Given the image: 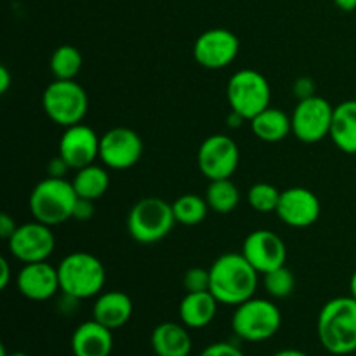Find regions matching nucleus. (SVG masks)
Here are the masks:
<instances>
[{
    "label": "nucleus",
    "mask_w": 356,
    "mask_h": 356,
    "mask_svg": "<svg viewBox=\"0 0 356 356\" xmlns=\"http://www.w3.org/2000/svg\"><path fill=\"white\" fill-rule=\"evenodd\" d=\"M226 96L232 111L245 120H252L257 113L270 106L271 87L263 73L243 68L229 76Z\"/></svg>",
    "instance_id": "nucleus-8"
},
{
    "label": "nucleus",
    "mask_w": 356,
    "mask_h": 356,
    "mask_svg": "<svg viewBox=\"0 0 356 356\" xmlns=\"http://www.w3.org/2000/svg\"><path fill=\"white\" fill-rule=\"evenodd\" d=\"M79 198L72 181L66 177H45L38 181L30 193L28 207L35 221L58 226L70 221Z\"/></svg>",
    "instance_id": "nucleus-4"
},
{
    "label": "nucleus",
    "mask_w": 356,
    "mask_h": 356,
    "mask_svg": "<svg viewBox=\"0 0 356 356\" xmlns=\"http://www.w3.org/2000/svg\"><path fill=\"white\" fill-rule=\"evenodd\" d=\"M0 356H30V355H26V353H21V351H16V353H10V355H7V351H6V348H0Z\"/></svg>",
    "instance_id": "nucleus-41"
},
{
    "label": "nucleus",
    "mask_w": 356,
    "mask_h": 356,
    "mask_svg": "<svg viewBox=\"0 0 356 356\" xmlns=\"http://www.w3.org/2000/svg\"><path fill=\"white\" fill-rule=\"evenodd\" d=\"M205 200H207L211 211L218 212V214H229L238 207V186L233 183L232 177L209 181V186L205 190Z\"/></svg>",
    "instance_id": "nucleus-25"
},
{
    "label": "nucleus",
    "mask_w": 356,
    "mask_h": 356,
    "mask_svg": "<svg viewBox=\"0 0 356 356\" xmlns=\"http://www.w3.org/2000/svg\"><path fill=\"white\" fill-rule=\"evenodd\" d=\"M191 337L184 323L163 322L152 332V348L156 356H190Z\"/></svg>",
    "instance_id": "nucleus-20"
},
{
    "label": "nucleus",
    "mask_w": 356,
    "mask_h": 356,
    "mask_svg": "<svg viewBox=\"0 0 356 356\" xmlns=\"http://www.w3.org/2000/svg\"><path fill=\"white\" fill-rule=\"evenodd\" d=\"M10 72L7 70V66H0V92L6 94L10 87Z\"/></svg>",
    "instance_id": "nucleus-37"
},
{
    "label": "nucleus",
    "mask_w": 356,
    "mask_h": 356,
    "mask_svg": "<svg viewBox=\"0 0 356 356\" xmlns=\"http://www.w3.org/2000/svg\"><path fill=\"white\" fill-rule=\"evenodd\" d=\"M68 170H72L68 167V163L65 162V160L61 159V156H56V159H52L51 162H49V167H47V172L51 177H65L66 172Z\"/></svg>",
    "instance_id": "nucleus-34"
},
{
    "label": "nucleus",
    "mask_w": 356,
    "mask_h": 356,
    "mask_svg": "<svg viewBox=\"0 0 356 356\" xmlns=\"http://www.w3.org/2000/svg\"><path fill=\"white\" fill-rule=\"evenodd\" d=\"M51 228L52 226L38 222L35 219L17 226L13 236L7 240L10 256L23 264L47 261L56 247V236Z\"/></svg>",
    "instance_id": "nucleus-10"
},
{
    "label": "nucleus",
    "mask_w": 356,
    "mask_h": 356,
    "mask_svg": "<svg viewBox=\"0 0 356 356\" xmlns=\"http://www.w3.org/2000/svg\"><path fill=\"white\" fill-rule=\"evenodd\" d=\"M316 334L330 355L344 356L356 351V299L334 298L318 313Z\"/></svg>",
    "instance_id": "nucleus-2"
},
{
    "label": "nucleus",
    "mask_w": 356,
    "mask_h": 356,
    "mask_svg": "<svg viewBox=\"0 0 356 356\" xmlns=\"http://www.w3.org/2000/svg\"><path fill=\"white\" fill-rule=\"evenodd\" d=\"M218 305L219 301L211 291L186 292L183 301L179 302L181 323H184L188 329H204L216 318Z\"/></svg>",
    "instance_id": "nucleus-21"
},
{
    "label": "nucleus",
    "mask_w": 356,
    "mask_h": 356,
    "mask_svg": "<svg viewBox=\"0 0 356 356\" xmlns=\"http://www.w3.org/2000/svg\"><path fill=\"white\" fill-rule=\"evenodd\" d=\"M17 291L30 301H47L54 298L59 289L58 268L47 261L23 264L16 278Z\"/></svg>",
    "instance_id": "nucleus-17"
},
{
    "label": "nucleus",
    "mask_w": 356,
    "mask_h": 356,
    "mask_svg": "<svg viewBox=\"0 0 356 356\" xmlns=\"http://www.w3.org/2000/svg\"><path fill=\"white\" fill-rule=\"evenodd\" d=\"M176 225L172 204L159 197L141 198L127 216V232L138 243H156L165 238Z\"/></svg>",
    "instance_id": "nucleus-5"
},
{
    "label": "nucleus",
    "mask_w": 356,
    "mask_h": 356,
    "mask_svg": "<svg viewBox=\"0 0 356 356\" xmlns=\"http://www.w3.org/2000/svg\"><path fill=\"white\" fill-rule=\"evenodd\" d=\"M72 351L75 356H110L113 351V330L94 318L87 320L73 332Z\"/></svg>",
    "instance_id": "nucleus-18"
},
{
    "label": "nucleus",
    "mask_w": 356,
    "mask_h": 356,
    "mask_svg": "<svg viewBox=\"0 0 356 356\" xmlns=\"http://www.w3.org/2000/svg\"><path fill=\"white\" fill-rule=\"evenodd\" d=\"M350 296L356 299V270L353 271V275H351L350 278Z\"/></svg>",
    "instance_id": "nucleus-40"
},
{
    "label": "nucleus",
    "mask_w": 356,
    "mask_h": 356,
    "mask_svg": "<svg viewBox=\"0 0 356 356\" xmlns=\"http://www.w3.org/2000/svg\"><path fill=\"white\" fill-rule=\"evenodd\" d=\"M334 3L344 13H351L356 9V0H334Z\"/></svg>",
    "instance_id": "nucleus-38"
},
{
    "label": "nucleus",
    "mask_w": 356,
    "mask_h": 356,
    "mask_svg": "<svg viewBox=\"0 0 356 356\" xmlns=\"http://www.w3.org/2000/svg\"><path fill=\"white\" fill-rule=\"evenodd\" d=\"M143 139L129 127H113L99 139V160L106 169L125 170L141 160Z\"/></svg>",
    "instance_id": "nucleus-12"
},
{
    "label": "nucleus",
    "mask_w": 356,
    "mask_h": 356,
    "mask_svg": "<svg viewBox=\"0 0 356 356\" xmlns=\"http://www.w3.org/2000/svg\"><path fill=\"white\" fill-rule=\"evenodd\" d=\"M273 356H309V355H306L305 351H301V350L287 348V350H280V351H278V353H275Z\"/></svg>",
    "instance_id": "nucleus-39"
},
{
    "label": "nucleus",
    "mask_w": 356,
    "mask_h": 356,
    "mask_svg": "<svg viewBox=\"0 0 356 356\" xmlns=\"http://www.w3.org/2000/svg\"><path fill=\"white\" fill-rule=\"evenodd\" d=\"M282 327V313L273 301L250 298L235 306L232 329L236 337L249 343H263L271 339Z\"/></svg>",
    "instance_id": "nucleus-6"
},
{
    "label": "nucleus",
    "mask_w": 356,
    "mask_h": 356,
    "mask_svg": "<svg viewBox=\"0 0 356 356\" xmlns=\"http://www.w3.org/2000/svg\"><path fill=\"white\" fill-rule=\"evenodd\" d=\"M334 106L322 96L301 99L292 113V134L302 143H318L330 134Z\"/></svg>",
    "instance_id": "nucleus-9"
},
{
    "label": "nucleus",
    "mask_w": 356,
    "mask_h": 356,
    "mask_svg": "<svg viewBox=\"0 0 356 356\" xmlns=\"http://www.w3.org/2000/svg\"><path fill=\"white\" fill-rule=\"evenodd\" d=\"M198 356H245L232 343H214L205 348Z\"/></svg>",
    "instance_id": "nucleus-32"
},
{
    "label": "nucleus",
    "mask_w": 356,
    "mask_h": 356,
    "mask_svg": "<svg viewBox=\"0 0 356 356\" xmlns=\"http://www.w3.org/2000/svg\"><path fill=\"white\" fill-rule=\"evenodd\" d=\"M59 289L73 301L90 299L101 294L106 282V270L94 254L72 252L59 261Z\"/></svg>",
    "instance_id": "nucleus-3"
},
{
    "label": "nucleus",
    "mask_w": 356,
    "mask_h": 356,
    "mask_svg": "<svg viewBox=\"0 0 356 356\" xmlns=\"http://www.w3.org/2000/svg\"><path fill=\"white\" fill-rule=\"evenodd\" d=\"M249 122L254 136L264 143H278L292 132V118L273 106H268Z\"/></svg>",
    "instance_id": "nucleus-23"
},
{
    "label": "nucleus",
    "mask_w": 356,
    "mask_h": 356,
    "mask_svg": "<svg viewBox=\"0 0 356 356\" xmlns=\"http://www.w3.org/2000/svg\"><path fill=\"white\" fill-rule=\"evenodd\" d=\"M83 58L82 52L73 45H61L51 54L49 68L54 79L58 80H75L82 70Z\"/></svg>",
    "instance_id": "nucleus-26"
},
{
    "label": "nucleus",
    "mask_w": 356,
    "mask_h": 356,
    "mask_svg": "<svg viewBox=\"0 0 356 356\" xmlns=\"http://www.w3.org/2000/svg\"><path fill=\"white\" fill-rule=\"evenodd\" d=\"M99 139L101 136L83 122L65 127L59 139V156L73 170L96 163L99 159Z\"/></svg>",
    "instance_id": "nucleus-14"
},
{
    "label": "nucleus",
    "mask_w": 356,
    "mask_h": 356,
    "mask_svg": "<svg viewBox=\"0 0 356 356\" xmlns=\"http://www.w3.org/2000/svg\"><path fill=\"white\" fill-rule=\"evenodd\" d=\"M264 277V289L268 294L275 299H285L294 292L296 278L294 273L287 266H280L277 270H271L263 275Z\"/></svg>",
    "instance_id": "nucleus-28"
},
{
    "label": "nucleus",
    "mask_w": 356,
    "mask_h": 356,
    "mask_svg": "<svg viewBox=\"0 0 356 356\" xmlns=\"http://www.w3.org/2000/svg\"><path fill=\"white\" fill-rule=\"evenodd\" d=\"M42 108L54 124L61 127L80 124L89 110L86 89L75 80H58L49 83L42 94Z\"/></svg>",
    "instance_id": "nucleus-7"
},
{
    "label": "nucleus",
    "mask_w": 356,
    "mask_h": 356,
    "mask_svg": "<svg viewBox=\"0 0 356 356\" xmlns=\"http://www.w3.org/2000/svg\"><path fill=\"white\" fill-rule=\"evenodd\" d=\"M72 184L80 198H89V200L96 202L110 188V176H108V170L104 167L90 163V165L76 170Z\"/></svg>",
    "instance_id": "nucleus-24"
},
{
    "label": "nucleus",
    "mask_w": 356,
    "mask_h": 356,
    "mask_svg": "<svg viewBox=\"0 0 356 356\" xmlns=\"http://www.w3.org/2000/svg\"><path fill=\"white\" fill-rule=\"evenodd\" d=\"M132 312L134 305L125 292L110 291L97 296L92 306V318L110 330H117L131 320Z\"/></svg>",
    "instance_id": "nucleus-19"
},
{
    "label": "nucleus",
    "mask_w": 356,
    "mask_h": 356,
    "mask_svg": "<svg viewBox=\"0 0 356 356\" xmlns=\"http://www.w3.org/2000/svg\"><path fill=\"white\" fill-rule=\"evenodd\" d=\"M17 225L14 222V219L10 218L9 214H0V236H2L3 240H9L10 236H13V233L16 232Z\"/></svg>",
    "instance_id": "nucleus-35"
},
{
    "label": "nucleus",
    "mask_w": 356,
    "mask_h": 356,
    "mask_svg": "<svg viewBox=\"0 0 356 356\" xmlns=\"http://www.w3.org/2000/svg\"><path fill=\"white\" fill-rule=\"evenodd\" d=\"M198 169L212 179H228L235 174L240 162L238 145L229 136L212 134L198 148Z\"/></svg>",
    "instance_id": "nucleus-11"
},
{
    "label": "nucleus",
    "mask_w": 356,
    "mask_h": 356,
    "mask_svg": "<svg viewBox=\"0 0 356 356\" xmlns=\"http://www.w3.org/2000/svg\"><path fill=\"white\" fill-rule=\"evenodd\" d=\"M322 212L318 197L302 186L287 188L282 191L277 216L291 228H308L315 225Z\"/></svg>",
    "instance_id": "nucleus-16"
},
{
    "label": "nucleus",
    "mask_w": 356,
    "mask_h": 356,
    "mask_svg": "<svg viewBox=\"0 0 356 356\" xmlns=\"http://www.w3.org/2000/svg\"><path fill=\"white\" fill-rule=\"evenodd\" d=\"M183 285L186 292H207L211 291V271L205 268H190L184 273Z\"/></svg>",
    "instance_id": "nucleus-30"
},
{
    "label": "nucleus",
    "mask_w": 356,
    "mask_h": 356,
    "mask_svg": "<svg viewBox=\"0 0 356 356\" xmlns=\"http://www.w3.org/2000/svg\"><path fill=\"white\" fill-rule=\"evenodd\" d=\"M211 292L219 305L238 306L254 298L259 273L243 254L228 252L219 256L209 268Z\"/></svg>",
    "instance_id": "nucleus-1"
},
{
    "label": "nucleus",
    "mask_w": 356,
    "mask_h": 356,
    "mask_svg": "<svg viewBox=\"0 0 356 356\" xmlns=\"http://www.w3.org/2000/svg\"><path fill=\"white\" fill-rule=\"evenodd\" d=\"M329 138L348 155H356V99L343 101L334 106Z\"/></svg>",
    "instance_id": "nucleus-22"
},
{
    "label": "nucleus",
    "mask_w": 356,
    "mask_h": 356,
    "mask_svg": "<svg viewBox=\"0 0 356 356\" xmlns=\"http://www.w3.org/2000/svg\"><path fill=\"white\" fill-rule=\"evenodd\" d=\"M282 191L270 183H256L247 193L249 205L257 212H277Z\"/></svg>",
    "instance_id": "nucleus-29"
},
{
    "label": "nucleus",
    "mask_w": 356,
    "mask_h": 356,
    "mask_svg": "<svg viewBox=\"0 0 356 356\" xmlns=\"http://www.w3.org/2000/svg\"><path fill=\"white\" fill-rule=\"evenodd\" d=\"M292 90H294L296 96L299 97V101L308 99V97H312V96H316V94H315L316 92L315 82H313L312 79H308V76H302V79L296 80Z\"/></svg>",
    "instance_id": "nucleus-33"
},
{
    "label": "nucleus",
    "mask_w": 356,
    "mask_h": 356,
    "mask_svg": "<svg viewBox=\"0 0 356 356\" xmlns=\"http://www.w3.org/2000/svg\"><path fill=\"white\" fill-rule=\"evenodd\" d=\"M0 289H6L10 282V266L6 257H0Z\"/></svg>",
    "instance_id": "nucleus-36"
},
{
    "label": "nucleus",
    "mask_w": 356,
    "mask_h": 356,
    "mask_svg": "<svg viewBox=\"0 0 356 356\" xmlns=\"http://www.w3.org/2000/svg\"><path fill=\"white\" fill-rule=\"evenodd\" d=\"M96 214V205H94V200H89V198H76L75 207H73V216L72 219L75 221H90Z\"/></svg>",
    "instance_id": "nucleus-31"
},
{
    "label": "nucleus",
    "mask_w": 356,
    "mask_h": 356,
    "mask_svg": "<svg viewBox=\"0 0 356 356\" xmlns=\"http://www.w3.org/2000/svg\"><path fill=\"white\" fill-rule=\"evenodd\" d=\"M240 51V40L226 28H212L195 40L193 58L207 70H221L232 65Z\"/></svg>",
    "instance_id": "nucleus-13"
},
{
    "label": "nucleus",
    "mask_w": 356,
    "mask_h": 356,
    "mask_svg": "<svg viewBox=\"0 0 356 356\" xmlns=\"http://www.w3.org/2000/svg\"><path fill=\"white\" fill-rule=\"evenodd\" d=\"M242 254L259 275L284 266L287 261V247L277 233L270 229H256L243 240Z\"/></svg>",
    "instance_id": "nucleus-15"
},
{
    "label": "nucleus",
    "mask_w": 356,
    "mask_h": 356,
    "mask_svg": "<svg viewBox=\"0 0 356 356\" xmlns=\"http://www.w3.org/2000/svg\"><path fill=\"white\" fill-rule=\"evenodd\" d=\"M174 218L176 222L183 226H197L207 218L209 204L205 197H198V195L186 193L181 195L176 202L172 204Z\"/></svg>",
    "instance_id": "nucleus-27"
}]
</instances>
